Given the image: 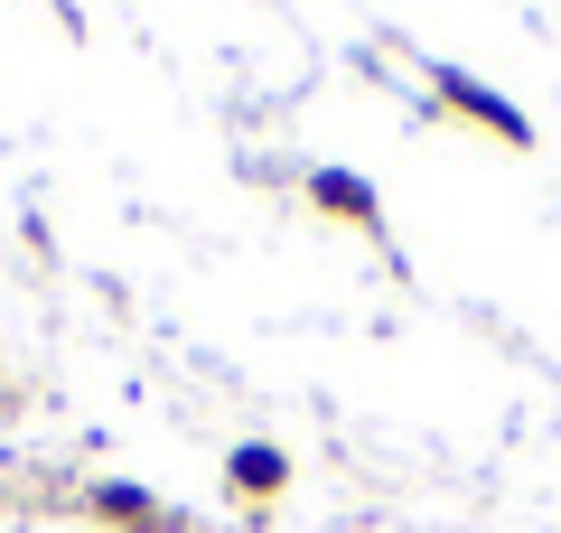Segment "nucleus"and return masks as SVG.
Returning a JSON list of instances; mask_svg holds the SVG:
<instances>
[{
    "label": "nucleus",
    "instance_id": "nucleus-1",
    "mask_svg": "<svg viewBox=\"0 0 561 533\" xmlns=\"http://www.w3.org/2000/svg\"><path fill=\"white\" fill-rule=\"evenodd\" d=\"M449 103H459V113H468V122H486V132H496V140H524V122H515V113H505V103H496V94H486V84H468V76H449Z\"/></svg>",
    "mask_w": 561,
    "mask_h": 533
},
{
    "label": "nucleus",
    "instance_id": "nucleus-3",
    "mask_svg": "<svg viewBox=\"0 0 561 533\" xmlns=\"http://www.w3.org/2000/svg\"><path fill=\"white\" fill-rule=\"evenodd\" d=\"M234 487L272 496V487H280V450H243V458H234Z\"/></svg>",
    "mask_w": 561,
    "mask_h": 533
},
{
    "label": "nucleus",
    "instance_id": "nucleus-2",
    "mask_svg": "<svg viewBox=\"0 0 561 533\" xmlns=\"http://www.w3.org/2000/svg\"><path fill=\"white\" fill-rule=\"evenodd\" d=\"M319 197L337 206L346 225H375V197H365V178H346V169H328V178H319Z\"/></svg>",
    "mask_w": 561,
    "mask_h": 533
}]
</instances>
